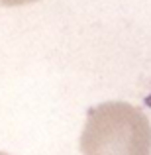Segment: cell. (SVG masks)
Returning a JSON list of instances; mask_svg holds the SVG:
<instances>
[{"instance_id": "obj_2", "label": "cell", "mask_w": 151, "mask_h": 155, "mask_svg": "<svg viewBox=\"0 0 151 155\" xmlns=\"http://www.w3.org/2000/svg\"><path fill=\"white\" fill-rule=\"evenodd\" d=\"M2 4L6 6H18V4H28V2H34V0H0Z\"/></svg>"}, {"instance_id": "obj_3", "label": "cell", "mask_w": 151, "mask_h": 155, "mask_svg": "<svg viewBox=\"0 0 151 155\" xmlns=\"http://www.w3.org/2000/svg\"><path fill=\"white\" fill-rule=\"evenodd\" d=\"M0 155H10V153H6V151H0Z\"/></svg>"}, {"instance_id": "obj_1", "label": "cell", "mask_w": 151, "mask_h": 155, "mask_svg": "<svg viewBox=\"0 0 151 155\" xmlns=\"http://www.w3.org/2000/svg\"><path fill=\"white\" fill-rule=\"evenodd\" d=\"M79 143L83 155H151V122L136 104L106 100L88 108Z\"/></svg>"}]
</instances>
